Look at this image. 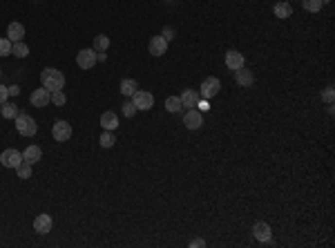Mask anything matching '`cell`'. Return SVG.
<instances>
[{
	"instance_id": "d6a6232c",
	"label": "cell",
	"mask_w": 335,
	"mask_h": 248,
	"mask_svg": "<svg viewBox=\"0 0 335 248\" xmlns=\"http://www.w3.org/2000/svg\"><path fill=\"white\" fill-rule=\"evenodd\" d=\"M7 99H9V92H7L5 85H0V105L7 103Z\"/></svg>"
},
{
	"instance_id": "9a60e30c",
	"label": "cell",
	"mask_w": 335,
	"mask_h": 248,
	"mask_svg": "<svg viewBox=\"0 0 335 248\" xmlns=\"http://www.w3.org/2000/svg\"><path fill=\"white\" fill-rule=\"evenodd\" d=\"M235 81L242 85V88H250L253 85V81H255V76H253V72L248 70V67H239L235 72Z\"/></svg>"
},
{
	"instance_id": "836d02e7",
	"label": "cell",
	"mask_w": 335,
	"mask_h": 248,
	"mask_svg": "<svg viewBox=\"0 0 335 248\" xmlns=\"http://www.w3.org/2000/svg\"><path fill=\"white\" fill-rule=\"evenodd\" d=\"M7 92H9V96H18V94H20V88H18V85H11V88H7Z\"/></svg>"
},
{
	"instance_id": "4316f807",
	"label": "cell",
	"mask_w": 335,
	"mask_h": 248,
	"mask_svg": "<svg viewBox=\"0 0 335 248\" xmlns=\"http://www.w3.org/2000/svg\"><path fill=\"white\" fill-rule=\"evenodd\" d=\"M16 170H18V177H20V179H29V177H32V163L22 161V163L18 165Z\"/></svg>"
},
{
	"instance_id": "7c38bea8",
	"label": "cell",
	"mask_w": 335,
	"mask_h": 248,
	"mask_svg": "<svg viewBox=\"0 0 335 248\" xmlns=\"http://www.w3.org/2000/svg\"><path fill=\"white\" fill-rule=\"evenodd\" d=\"M52 226H54V221H52L50 215H38L34 219V230L38 232V235H47L52 230Z\"/></svg>"
},
{
	"instance_id": "277c9868",
	"label": "cell",
	"mask_w": 335,
	"mask_h": 248,
	"mask_svg": "<svg viewBox=\"0 0 335 248\" xmlns=\"http://www.w3.org/2000/svg\"><path fill=\"white\" fill-rule=\"evenodd\" d=\"M0 163L5 165V168H18L22 163V152L14 148H7L2 150V155H0Z\"/></svg>"
},
{
	"instance_id": "ffe728a7",
	"label": "cell",
	"mask_w": 335,
	"mask_h": 248,
	"mask_svg": "<svg viewBox=\"0 0 335 248\" xmlns=\"http://www.w3.org/2000/svg\"><path fill=\"white\" fill-rule=\"evenodd\" d=\"M137 89H139V83L134 81V78H123L121 81V94L123 96H132Z\"/></svg>"
},
{
	"instance_id": "8992f818",
	"label": "cell",
	"mask_w": 335,
	"mask_h": 248,
	"mask_svg": "<svg viewBox=\"0 0 335 248\" xmlns=\"http://www.w3.org/2000/svg\"><path fill=\"white\" fill-rule=\"evenodd\" d=\"M132 103L137 105V110H150L154 105V96L150 92H145V89H137L132 94Z\"/></svg>"
},
{
	"instance_id": "1f68e13d",
	"label": "cell",
	"mask_w": 335,
	"mask_h": 248,
	"mask_svg": "<svg viewBox=\"0 0 335 248\" xmlns=\"http://www.w3.org/2000/svg\"><path fill=\"white\" fill-rule=\"evenodd\" d=\"M161 36H163V38L168 40V43H170V40L175 38V29H172V27H163V32H161Z\"/></svg>"
},
{
	"instance_id": "ba28073f",
	"label": "cell",
	"mask_w": 335,
	"mask_h": 248,
	"mask_svg": "<svg viewBox=\"0 0 335 248\" xmlns=\"http://www.w3.org/2000/svg\"><path fill=\"white\" fill-rule=\"evenodd\" d=\"M183 125H186L188 130H199V127L203 125V116H201V112H199L197 107H193V110H188L186 114H183Z\"/></svg>"
},
{
	"instance_id": "83f0119b",
	"label": "cell",
	"mask_w": 335,
	"mask_h": 248,
	"mask_svg": "<svg viewBox=\"0 0 335 248\" xmlns=\"http://www.w3.org/2000/svg\"><path fill=\"white\" fill-rule=\"evenodd\" d=\"M50 101L54 105H65V94H63V89H54V92H50Z\"/></svg>"
},
{
	"instance_id": "d6986e66",
	"label": "cell",
	"mask_w": 335,
	"mask_h": 248,
	"mask_svg": "<svg viewBox=\"0 0 335 248\" xmlns=\"http://www.w3.org/2000/svg\"><path fill=\"white\" fill-rule=\"evenodd\" d=\"M273 11H275V16H277V18H291V14H293V7L288 5L286 0H280V2H275Z\"/></svg>"
},
{
	"instance_id": "d590c367",
	"label": "cell",
	"mask_w": 335,
	"mask_h": 248,
	"mask_svg": "<svg viewBox=\"0 0 335 248\" xmlns=\"http://www.w3.org/2000/svg\"><path fill=\"white\" fill-rule=\"evenodd\" d=\"M197 107H199V110H201V112L210 110V105H208V101H206V99H203V101H201V103H197Z\"/></svg>"
},
{
	"instance_id": "30bf717a",
	"label": "cell",
	"mask_w": 335,
	"mask_h": 248,
	"mask_svg": "<svg viewBox=\"0 0 335 248\" xmlns=\"http://www.w3.org/2000/svg\"><path fill=\"white\" fill-rule=\"evenodd\" d=\"M253 235L257 242H270V237H273V230H270V226L266 224V221H257L253 226Z\"/></svg>"
},
{
	"instance_id": "3957f363",
	"label": "cell",
	"mask_w": 335,
	"mask_h": 248,
	"mask_svg": "<svg viewBox=\"0 0 335 248\" xmlns=\"http://www.w3.org/2000/svg\"><path fill=\"white\" fill-rule=\"evenodd\" d=\"M219 89H221L219 78L208 76L206 81L201 83V88H199V96H201V99H206V101H210L212 96H217V94H219Z\"/></svg>"
},
{
	"instance_id": "5bb4252c",
	"label": "cell",
	"mask_w": 335,
	"mask_h": 248,
	"mask_svg": "<svg viewBox=\"0 0 335 248\" xmlns=\"http://www.w3.org/2000/svg\"><path fill=\"white\" fill-rule=\"evenodd\" d=\"M179 99H181V105H183V107L193 110V107H197V103H199V99H201V96H199L197 89H186V92H183L181 96H179Z\"/></svg>"
},
{
	"instance_id": "8d00e7d4",
	"label": "cell",
	"mask_w": 335,
	"mask_h": 248,
	"mask_svg": "<svg viewBox=\"0 0 335 248\" xmlns=\"http://www.w3.org/2000/svg\"><path fill=\"white\" fill-rule=\"evenodd\" d=\"M96 61H107V54H105V52H96Z\"/></svg>"
},
{
	"instance_id": "5b68a950",
	"label": "cell",
	"mask_w": 335,
	"mask_h": 248,
	"mask_svg": "<svg viewBox=\"0 0 335 248\" xmlns=\"http://www.w3.org/2000/svg\"><path fill=\"white\" fill-rule=\"evenodd\" d=\"M52 134H54V139L58 143H65V141L71 139V125L67 121H56L52 125Z\"/></svg>"
},
{
	"instance_id": "7a4b0ae2",
	"label": "cell",
	"mask_w": 335,
	"mask_h": 248,
	"mask_svg": "<svg viewBox=\"0 0 335 248\" xmlns=\"http://www.w3.org/2000/svg\"><path fill=\"white\" fill-rule=\"evenodd\" d=\"M16 130H18L20 137H34V134L38 132V125H36V121H34L29 114L18 112L16 114Z\"/></svg>"
},
{
	"instance_id": "d4e9b609",
	"label": "cell",
	"mask_w": 335,
	"mask_h": 248,
	"mask_svg": "<svg viewBox=\"0 0 335 248\" xmlns=\"http://www.w3.org/2000/svg\"><path fill=\"white\" fill-rule=\"evenodd\" d=\"M103 148H112V145L116 143V139H114V134H112V130H105L103 134H101V141H99Z\"/></svg>"
},
{
	"instance_id": "e0dca14e",
	"label": "cell",
	"mask_w": 335,
	"mask_h": 248,
	"mask_svg": "<svg viewBox=\"0 0 335 248\" xmlns=\"http://www.w3.org/2000/svg\"><path fill=\"white\" fill-rule=\"evenodd\" d=\"M40 157H43V150L38 148V145H27L25 148V152H22V161H27V163H38Z\"/></svg>"
},
{
	"instance_id": "74e56055",
	"label": "cell",
	"mask_w": 335,
	"mask_h": 248,
	"mask_svg": "<svg viewBox=\"0 0 335 248\" xmlns=\"http://www.w3.org/2000/svg\"><path fill=\"white\" fill-rule=\"evenodd\" d=\"M324 2H329V0H324Z\"/></svg>"
},
{
	"instance_id": "f35d334b",
	"label": "cell",
	"mask_w": 335,
	"mask_h": 248,
	"mask_svg": "<svg viewBox=\"0 0 335 248\" xmlns=\"http://www.w3.org/2000/svg\"><path fill=\"white\" fill-rule=\"evenodd\" d=\"M0 74H2V70H0Z\"/></svg>"
},
{
	"instance_id": "4dcf8cb0",
	"label": "cell",
	"mask_w": 335,
	"mask_h": 248,
	"mask_svg": "<svg viewBox=\"0 0 335 248\" xmlns=\"http://www.w3.org/2000/svg\"><path fill=\"white\" fill-rule=\"evenodd\" d=\"M333 99H335V92H333V88H326V89H322V101H326V103H333Z\"/></svg>"
},
{
	"instance_id": "ac0fdd59",
	"label": "cell",
	"mask_w": 335,
	"mask_h": 248,
	"mask_svg": "<svg viewBox=\"0 0 335 248\" xmlns=\"http://www.w3.org/2000/svg\"><path fill=\"white\" fill-rule=\"evenodd\" d=\"M101 125H103V130H116L119 127V116L114 112H105L101 116Z\"/></svg>"
},
{
	"instance_id": "603a6c76",
	"label": "cell",
	"mask_w": 335,
	"mask_h": 248,
	"mask_svg": "<svg viewBox=\"0 0 335 248\" xmlns=\"http://www.w3.org/2000/svg\"><path fill=\"white\" fill-rule=\"evenodd\" d=\"M165 110L168 112H181L183 110L181 99H179V96H168V99H165Z\"/></svg>"
},
{
	"instance_id": "7402d4cb",
	"label": "cell",
	"mask_w": 335,
	"mask_h": 248,
	"mask_svg": "<svg viewBox=\"0 0 335 248\" xmlns=\"http://www.w3.org/2000/svg\"><path fill=\"white\" fill-rule=\"evenodd\" d=\"M324 5H326L324 0H302V7L306 11H311V14H317V11L322 9Z\"/></svg>"
},
{
	"instance_id": "8fae6325",
	"label": "cell",
	"mask_w": 335,
	"mask_h": 248,
	"mask_svg": "<svg viewBox=\"0 0 335 248\" xmlns=\"http://www.w3.org/2000/svg\"><path fill=\"white\" fill-rule=\"evenodd\" d=\"M148 50H150V54L152 56H163L165 52H168V40H165L163 36H152Z\"/></svg>"
},
{
	"instance_id": "2e32d148",
	"label": "cell",
	"mask_w": 335,
	"mask_h": 248,
	"mask_svg": "<svg viewBox=\"0 0 335 248\" xmlns=\"http://www.w3.org/2000/svg\"><path fill=\"white\" fill-rule=\"evenodd\" d=\"M7 38L11 43H18V40L25 38V27H22L20 22H9V27H7Z\"/></svg>"
},
{
	"instance_id": "52a82bcc",
	"label": "cell",
	"mask_w": 335,
	"mask_h": 248,
	"mask_svg": "<svg viewBox=\"0 0 335 248\" xmlns=\"http://www.w3.org/2000/svg\"><path fill=\"white\" fill-rule=\"evenodd\" d=\"M96 52L94 50H81L76 54V65L81 67V70H92L94 65H96Z\"/></svg>"
},
{
	"instance_id": "484cf974",
	"label": "cell",
	"mask_w": 335,
	"mask_h": 248,
	"mask_svg": "<svg viewBox=\"0 0 335 248\" xmlns=\"http://www.w3.org/2000/svg\"><path fill=\"white\" fill-rule=\"evenodd\" d=\"M0 107H2V116H5V119H16L18 107L14 103H2Z\"/></svg>"
},
{
	"instance_id": "4fadbf2b",
	"label": "cell",
	"mask_w": 335,
	"mask_h": 248,
	"mask_svg": "<svg viewBox=\"0 0 335 248\" xmlns=\"http://www.w3.org/2000/svg\"><path fill=\"white\" fill-rule=\"evenodd\" d=\"M29 101H32V105H36V107H45V105L50 103V89H45V88L34 89Z\"/></svg>"
},
{
	"instance_id": "f1b7e54d",
	"label": "cell",
	"mask_w": 335,
	"mask_h": 248,
	"mask_svg": "<svg viewBox=\"0 0 335 248\" xmlns=\"http://www.w3.org/2000/svg\"><path fill=\"white\" fill-rule=\"evenodd\" d=\"M11 45H14V43H11L7 36H5V38H0V56L11 54Z\"/></svg>"
},
{
	"instance_id": "e575fe53",
	"label": "cell",
	"mask_w": 335,
	"mask_h": 248,
	"mask_svg": "<svg viewBox=\"0 0 335 248\" xmlns=\"http://www.w3.org/2000/svg\"><path fill=\"white\" fill-rule=\"evenodd\" d=\"M190 246H193V248H203V246H206V242H203V239H193Z\"/></svg>"
},
{
	"instance_id": "f546056e",
	"label": "cell",
	"mask_w": 335,
	"mask_h": 248,
	"mask_svg": "<svg viewBox=\"0 0 335 248\" xmlns=\"http://www.w3.org/2000/svg\"><path fill=\"white\" fill-rule=\"evenodd\" d=\"M123 114H125V116H134V114H137V105H134L132 101H125V103H123Z\"/></svg>"
},
{
	"instance_id": "9c48e42d",
	"label": "cell",
	"mask_w": 335,
	"mask_h": 248,
	"mask_svg": "<svg viewBox=\"0 0 335 248\" xmlns=\"http://www.w3.org/2000/svg\"><path fill=\"white\" fill-rule=\"evenodd\" d=\"M226 67L237 72L239 67H244V54H239L237 50H228L226 52Z\"/></svg>"
},
{
	"instance_id": "6da1fadb",
	"label": "cell",
	"mask_w": 335,
	"mask_h": 248,
	"mask_svg": "<svg viewBox=\"0 0 335 248\" xmlns=\"http://www.w3.org/2000/svg\"><path fill=\"white\" fill-rule=\"evenodd\" d=\"M40 83H43L45 89L54 92V89H63V85H65V76H63V72L54 70V67H45L43 72H40Z\"/></svg>"
},
{
	"instance_id": "cb8c5ba5",
	"label": "cell",
	"mask_w": 335,
	"mask_h": 248,
	"mask_svg": "<svg viewBox=\"0 0 335 248\" xmlns=\"http://www.w3.org/2000/svg\"><path fill=\"white\" fill-rule=\"evenodd\" d=\"M11 54L18 56V58H25V56H29V47L22 40H18V43L11 45Z\"/></svg>"
},
{
	"instance_id": "44dd1931",
	"label": "cell",
	"mask_w": 335,
	"mask_h": 248,
	"mask_svg": "<svg viewBox=\"0 0 335 248\" xmlns=\"http://www.w3.org/2000/svg\"><path fill=\"white\" fill-rule=\"evenodd\" d=\"M107 47H110V38L105 34L94 36V52H107Z\"/></svg>"
}]
</instances>
